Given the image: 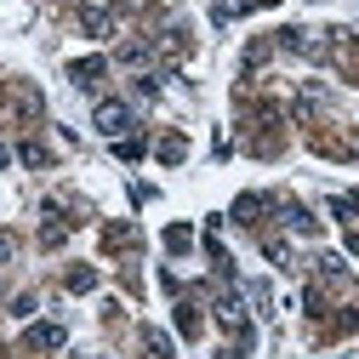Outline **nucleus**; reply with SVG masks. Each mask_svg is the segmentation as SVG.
<instances>
[{"instance_id": "obj_1", "label": "nucleus", "mask_w": 359, "mask_h": 359, "mask_svg": "<svg viewBox=\"0 0 359 359\" xmlns=\"http://www.w3.org/2000/svg\"><path fill=\"white\" fill-rule=\"evenodd\" d=\"M97 126H103V131H126V126H131L126 103H97Z\"/></svg>"}, {"instance_id": "obj_2", "label": "nucleus", "mask_w": 359, "mask_h": 359, "mask_svg": "<svg viewBox=\"0 0 359 359\" xmlns=\"http://www.w3.org/2000/svg\"><path fill=\"white\" fill-rule=\"evenodd\" d=\"M63 342V325H34L29 331V348H57Z\"/></svg>"}, {"instance_id": "obj_3", "label": "nucleus", "mask_w": 359, "mask_h": 359, "mask_svg": "<svg viewBox=\"0 0 359 359\" xmlns=\"http://www.w3.org/2000/svg\"><path fill=\"white\" fill-rule=\"evenodd\" d=\"M92 285H97L92 268H69V291H92Z\"/></svg>"}, {"instance_id": "obj_4", "label": "nucleus", "mask_w": 359, "mask_h": 359, "mask_svg": "<svg viewBox=\"0 0 359 359\" xmlns=\"http://www.w3.org/2000/svg\"><path fill=\"white\" fill-rule=\"evenodd\" d=\"M177 331H183V337H200V313H194V308H177Z\"/></svg>"}, {"instance_id": "obj_5", "label": "nucleus", "mask_w": 359, "mask_h": 359, "mask_svg": "<svg viewBox=\"0 0 359 359\" xmlns=\"http://www.w3.org/2000/svg\"><path fill=\"white\" fill-rule=\"evenodd\" d=\"M69 74H74V80H97V74H103V63H97V57H86V63H74Z\"/></svg>"}]
</instances>
